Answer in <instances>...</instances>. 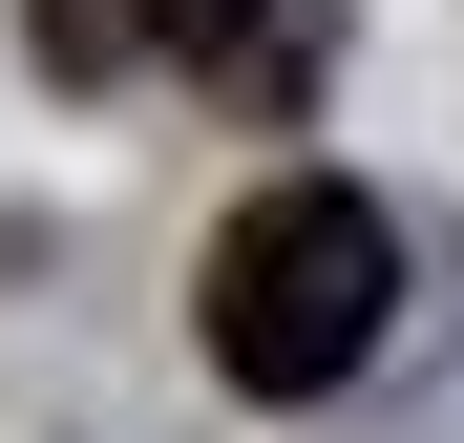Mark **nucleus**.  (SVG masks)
I'll return each mask as SVG.
<instances>
[{
	"label": "nucleus",
	"instance_id": "1",
	"mask_svg": "<svg viewBox=\"0 0 464 443\" xmlns=\"http://www.w3.org/2000/svg\"><path fill=\"white\" fill-rule=\"evenodd\" d=\"M380 317H401V233H380V190L338 169H275L254 211L211 233V380H254V401H338Z\"/></svg>",
	"mask_w": 464,
	"mask_h": 443
},
{
	"label": "nucleus",
	"instance_id": "2",
	"mask_svg": "<svg viewBox=\"0 0 464 443\" xmlns=\"http://www.w3.org/2000/svg\"><path fill=\"white\" fill-rule=\"evenodd\" d=\"M338 43V0H22V63L43 85H127V63H169L211 106H295Z\"/></svg>",
	"mask_w": 464,
	"mask_h": 443
}]
</instances>
